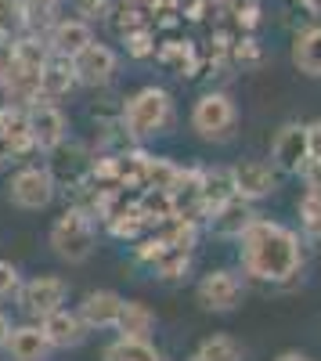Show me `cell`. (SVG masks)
<instances>
[{"mask_svg":"<svg viewBox=\"0 0 321 361\" xmlns=\"http://www.w3.org/2000/svg\"><path fill=\"white\" fill-rule=\"evenodd\" d=\"M191 361H210V357H202V354H195V357H191Z\"/></svg>","mask_w":321,"mask_h":361,"instance_id":"45","label":"cell"},{"mask_svg":"<svg viewBox=\"0 0 321 361\" xmlns=\"http://www.w3.org/2000/svg\"><path fill=\"white\" fill-rule=\"evenodd\" d=\"M235 58H239V62H260V51H256L253 40H239L235 44Z\"/></svg>","mask_w":321,"mask_h":361,"instance_id":"40","label":"cell"},{"mask_svg":"<svg viewBox=\"0 0 321 361\" xmlns=\"http://www.w3.org/2000/svg\"><path fill=\"white\" fill-rule=\"evenodd\" d=\"M22 25V0H0V37H15Z\"/></svg>","mask_w":321,"mask_h":361,"instance_id":"35","label":"cell"},{"mask_svg":"<svg viewBox=\"0 0 321 361\" xmlns=\"http://www.w3.org/2000/svg\"><path fill=\"white\" fill-rule=\"evenodd\" d=\"M239 246H242V271L256 282H268V286L293 282L303 267L300 235L278 221L256 217L239 235Z\"/></svg>","mask_w":321,"mask_h":361,"instance_id":"1","label":"cell"},{"mask_svg":"<svg viewBox=\"0 0 321 361\" xmlns=\"http://www.w3.org/2000/svg\"><path fill=\"white\" fill-rule=\"evenodd\" d=\"M87 44H94L91 22H83V18H58V22L51 25V37H47L51 54L76 58V54H80Z\"/></svg>","mask_w":321,"mask_h":361,"instance_id":"16","label":"cell"},{"mask_svg":"<svg viewBox=\"0 0 321 361\" xmlns=\"http://www.w3.org/2000/svg\"><path fill=\"white\" fill-rule=\"evenodd\" d=\"M123 44H127V54H130V58H149V54H156V37H152L149 25H141V29H134V33H127Z\"/></svg>","mask_w":321,"mask_h":361,"instance_id":"33","label":"cell"},{"mask_svg":"<svg viewBox=\"0 0 321 361\" xmlns=\"http://www.w3.org/2000/svg\"><path fill=\"white\" fill-rule=\"evenodd\" d=\"M8 336H11V322H8V314H0V350L8 347Z\"/></svg>","mask_w":321,"mask_h":361,"instance_id":"42","label":"cell"},{"mask_svg":"<svg viewBox=\"0 0 321 361\" xmlns=\"http://www.w3.org/2000/svg\"><path fill=\"white\" fill-rule=\"evenodd\" d=\"M239 123V112H235V102L220 90H210V94H202L191 109V130L206 141H227L231 130Z\"/></svg>","mask_w":321,"mask_h":361,"instance_id":"4","label":"cell"},{"mask_svg":"<svg viewBox=\"0 0 321 361\" xmlns=\"http://www.w3.org/2000/svg\"><path fill=\"white\" fill-rule=\"evenodd\" d=\"M29 116V134H33V145L40 152H51L54 145L65 141V116L62 109H54L47 98H37L33 105L25 109Z\"/></svg>","mask_w":321,"mask_h":361,"instance_id":"12","label":"cell"},{"mask_svg":"<svg viewBox=\"0 0 321 361\" xmlns=\"http://www.w3.org/2000/svg\"><path fill=\"white\" fill-rule=\"evenodd\" d=\"M69 296V286L58 275H37L25 286H18V304L29 318H47L51 311H58Z\"/></svg>","mask_w":321,"mask_h":361,"instance_id":"5","label":"cell"},{"mask_svg":"<svg viewBox=\"0 0 321 361\" xmlns=\"http://www.w3.org/2000/svg\"><path fill=\"white\" fill-rule=\"evenodd\" d=\"M300 221H303V231L314 238V243H321V195L307 192L303 202H300Z\"/></svg>","mask_w":321,"mask_h":361,"instance_id":"32","label":"cell"},{"mask_svg":"<svg viewBox=\"0 0 321 361\" xmlns=\"http://www.w3.org/2000/svg\"><path fill=\"white\" fill-rule=\"evenodd\" d=\"M170 202H173V217L202 214V166L177 170V177L170 185Z\"/></svg>","mask_w":321,"mask_h":361,"instance_id":"17","label":"cell"},{"mask_svg":"<svg viewBox=\"0 0 321 361\" xmlns=\"http://www.w3.org/2000/svg\"><path fill=\"white\" fill-rule=\"evenodd\" d=\"M231 177H235V195H242L249 202L275 195L278 185H282V170L260 163V159H242L235 170H231Z\"/></svg>","mask_w":321,"mask_h":361,"instance_id":"10","label":"cell"},{"mask_svg":"<svg viewBox=\"0 0 321 361\" xmlns=\"http://www.w3.org/2000/svg\"><path fill=\"white\" fill-rule=\"evenodd\" d=\"M73 69H76V80L80 83H87V87H105L112 76H115V69H120V58H115V51L112 47H105V44H87L76 58H73Z\"/></svg>","mask_w":321,"mask_h":361,"instance_id":"13","label":"cell"},{"mask_svg":"<svg viewBox=\"0 0 321 361\" xmlns=\"http://www.w3.org/2000/svg\"><path fill=\"white\" fill-rule=\"evenodd\" d=\"M156 58L170 69V73H177V76H195L199 62H195V47L188 40H170L156 51Z\"/></svg>","mask_w":321,"mask_h":361,"instance_id":"26","label":"cell"},{"mask_svg":"<svg viewBox=\"0 0 321 361\" xmlns=\"http://www.w3.org/2000/svg\"><path fill=\"white\" fill-rule=\"evenodd\" d=\"M159 228H163V235H159L163 246H170V250H188V253H191L195 238H199L195 217H170V221L159 224Z\"/></svg>","mask_w":321,"mask_h":361,"instance_id":"27","label":"cell"},{"mask_svg":"<svg viewBox=\"0 0 321 361\" xmlns=\"http://www.w3.org/2000/svg\"><path fill=\"white\" fill-rule=\"evenodd\" d=\"M40 329H44V336L51 340V347H62V350H69V347H80L83 340H87V322L76 314V311H65V307H58V311H51L47 318H40Z\"/></svg>","mask_w":321,"mask_h":361,"instance_id":"14","label":"cell"},{"mask_svg":"<svg viewBox=\"0 0 321 361\" xmlns=\"http://www.w3.org/2000/svg\"><path fill=\"white\" fill-rule=\"evenodd\" d=\"M300 8H307L310 15H321V0H300Z\"/></svg>","mask_w":321,"mask_h":361,"instance_id":"43","label":"cell"},{"mask_svg":"<svg viewBox=\"0 0 321 361\" xmlns=\"http://www.w3.org/2000/svg\"><path fill=\"white\" fill-rule=\"evenodd\" d=\"M94 238H98L94 217L87 214V209L73 206V209H65V214L54 221V228H51V250H54L58 260H65V264H83L87 257L94 253Z\"/></svg>","mask_w":321,"mask_h":361,"instance_id":"3","label":"cell"},{"mask_svg":"<svg viewBox=\"0 0 321 361\" xmlns=\"http://www.w3.org/2000/svg\"><path fill=\"white\" fill-rule=\"evenodd\" d=\"M22 152H18V145L11 141V134L0 130V166H8V163H18Z\"/></svg>","mask_w":321,"mask_h":361,"instance_id":"38","label":"cell"},{"mask_svg":"<svg viewBox=\"0 0 321 361\" xmlns=\"http://www.w3.org/2000/svg\"><path fill=\"white\" fill-rule=\"evenodd\" d=\"M105 361H163V354L149 343V336H120L105 350Z\"/></svg>","mask_w":321,"mask_h":361,"instance_id":"24","label":"cell"},{"mask_svg":"<svg viewBox=\"0 0 321 361\" xmlns=\"http://www.w3.org/2000/svg\"><path fill=\"white\" fill-rule=\"evenodd\" d=\"M278 361H307L300 350H285V354H278Z\"/></svg>","mask_w":321,"mask_h":361,"instance_id":"44","label":"cell"},{"mask_svg":"<svg viewBox=\"0 0 321 361\" xmlns=\"http://www.w3.org/2000/svg\"><path fill=\"white\" fill-rule=\"evenodd\" d=\"M227 199H235V177H231V170H224V166L202 170V209L213 214Z\"/></svg>","mask_w":321,"mask_h":361,"instance_id":"22","label":"cell"},{"mask_svg":"<svg viewBox=\"0 0 321 361\" xmlns=\"http://www.w3.org/2000/svg\"><path fill=\"white\" fill-rule=\"evenodd\" d=\"M293 66L314 80H321V25H310L293 40Z\"/></svg>","mask_w":321,"mask_h":361,"instance_id":"21","label":"cell"},{"mask_svg":"<svg viewBox=\"0 0 321 361\" xmlns=\"http://www.w3.org/2000/svg\"><path fill=\"white\" fill-rule=\"evenodd\" d=\"M120 311H123V296L112 293V289H94L83 296L80 304V318L87 322V329H115L120 322Z\"/></svg>","mask_w":321,"mask_h":361,"instance_id":"15","label":"cell"},{"mask_svg":"<svg viewBox=\"0 0 321 361\" xmlns=\"http://www.w3.org/2000/svg\"><path fill=\"white\" fill-rule=\"evenodd\" d=\"M51 177H54V185H65V188H76V185H83L87 177L94 173V159H91V152H87L83 145H76V141H62V145H54L51 148Z\"/></svg>","mask_w":321,"mask_h":361,"instance_id":"8","label":"cell"},{"mask_svg":"<svg viewBox=\"0 0 321 361\" xmlns=\"http://www.w3.org/2000/svg\"><path fill=\"white\" fill-rule=\"evenodd\" d=\"M307 148H310V163H321V119L307 127Z\"/></svg>","mask_w":321,"mask_h":361,"instance_id":"39","label":"cell"},{"mask_svg":"<svg viewBox=\"0 0 321 361\" xmlns=\"http://www.w3.org/2000/svg\"><path fill=\"white\" fill-rule=\"evenodd\" d=\"M65 0H22V29L25 33H51V25L62 15Z\"/></svg>","mask_w":321,"mask_h":361,"instance_id":"23","label":"cell"},{"mask_svg":"<svg viewBox=\"0 0 321 361\" xmlns=\"http://www.w3.org/2000/svg\"><path fill=\"white\" fill-rule=\"evenodd\" d=\"M18 267L15 264H8V260H0V300L4 296H15L18 293Z\"/></svg>","mask_w":321,"mask_h":361,"instance_id":"37","label":"cell"},{"mask_svg":"<svg viewBox=\"0 0 321 361\" xmlns=\"http://www.w3.org/2000/svg\"><path fill=\"white\" fill-rule=\"evenodd\" d=\"M199 354L210 357V361H242V347L231 336H210L206 343L199 347Z\"/></svg>","mask_w":321,"mask_h":361,"instance_id":"31","label":"cell"},{"mask_svg":"<svg viewBox=\"0 0 321 361\" xmlns=\"http://www.w3.org/2000/svg\"><path fill=\"white\" fill-rule=\"evenodd\" d=\"M177 170H181V166H173L170 159H152V156H144V185H141V188H163V192H170Z\"/></svg>","mask_w":321,"mask_h":361,"instance_id":"30","label":"cell"},{"mask_svg":"<svg viewBox=\"0 0 321 361\" xmlns=\"http://www.w3.org/2000/svg\"><path fill=\"white\" fill-rule=\"evenodd\" d=\"M303 177H307V192H314V195H321V163H307V170H303Z\"/></svg>","mask_w":321,"mask_h":361,"instance_id":"41","label":"cell"},{"mask_svg":"<svg viewBox=\"0 0 321 361\" xmlns=\"http://www.w3.org/2000/svg\"><path fill=\"white\" fill-rule=\"evenodd\" d=\"M0 87H4V94L11 105H33L40 98V62H29V58H22L15 51L11 66L0 73Z\"/></svg>","mask_w":321,"mask_h":361,"instance_id":"9","label":"cell"},{"mask_svg":"<svg viewBox=\"0 0 321 361\" xmlns=\"http://www.w3.org/2000/svg\"><path fill=\"white\" fill-rule=\"evenodd\" d=\"M253 221H256L253 202L242 199V195H235V199H227L224 206H217L213 214H210V231H213L217 238H239Z\"/></svg>","mask_w":321,"mask_h":361,"instance_id":"18","label":"cell"},{"mask_svg":"<svg viewBox=\"0 0 321 361\" xmlns=\"http://www.w3.org/2000/svg\"><path fill=\"white\" fill-rule=\"evenodd\" d=\"M8 199L18 209H44V206H51V199H54V177H51V170H40V166L18 170L11 177V185H8Z\"/></svg>","mask_w":321,"mask_h":361,"instance_id":"7","label":"cell"},{"mask_svg":"<svg viewBox=\"0 0 321 361\" xmlns=\"http://www.w3.org/2000/svg\"><path fill=\"white\" fill-rule=\"evenodd\" d=\"M73 8L83 15V22H94V18H108L112 15L108 0H73Z\"/></svg>","mask_w":321,"mask_h":361,"instance_id":"36","label":"cell"},{"mask_svg":"<svg viewBox=\"0 0 321 361\" xmlns=\"http://www.w3.org/2000/svg\"><path fill=\"white\" fill-rule=\"evenodd\" d=\"M112 29H115V37H127V33H134V29H141L144 25V15L134 8V4H123V8H115L112 15Z\"/></svg>","mask_w":321,"mask_h":361,"instance_id":"34","label":"cell"},{"mask_svg":"<svg viewBox=\"0 0 321 361\" xmlns=\"http://www.w3.org/2000/svg\"><path fill=\"white\" fill-rule=\"evenodd\" d=\"M188 267H191L188 250H170V246H163V253H159L156 264H152V271H156L159 279H166V282L184 279V275H188Z\"/></svg>","mask_w":321,"mask_h":361,"instance_id":"29","label":"cell"},{"mask_svg":"<svg viewBox=\"0 0 321 361\" xmlns=\"http://www.w3.org/2000/svg\"><path fill=\"white\" fill-rule=\"evenodd\" d=\"M156 325V314L141 304V300H123V311H120V322H115V329H120V336H149Z\"/></svg>","mask_w":321,"mask_h":361,"instance_id":"25","label":"cell"},{"mask_svg":"<svg viewBox=\"0 0 321 361\" xmlns=\"http://www.w3.org/2000/svg\"><path fill=\"white\" fill-rule=\"evenodd\" d=\"M271 159L282 173H303L310 163V148H307V127L303 123H285L271 145Z\"/></svg>","mask_w":321,"mask_h":361,"instance_id":"11","label":"cell"},{"mask_svg":"<svg viewBox=\"0 0 321 361\" xmlns=\"http://www.w3.org/2000/svg\"><path fill=\"white\" fill-rule=\"evenodd\" d=\"M195 300L202 311H213V314H227L239 307L242 300V279L235 271H213L195 286Z\"/></svg>","mask_w":321,"mask_h":361,"instance_id":"6","label":"cell"},{"mask_svg":"<svg viewBox=\"0 0 321 361\" xmlns=\"http://www.w3.org/2000/svg\"><path fill=\"white\" fill-rule=\"evenodd\" d=\"M137 206H141V214H144V224H166L170 217H173V202H170V192H163V188H144V195L137 199Z\"/></svg>","mask_w":321,"mask_h":361,"instance_id":"28","label":"cell"},{"mask_svg":"<svg viewBox=\"0 0 321 361\" xmlns=\"http://www.w3.org/2000/svg\"><path fill=\"white\" fill-rule=\"evenodd\" d=\"M76 69H73V58H62V54H47V62L40 66V98L54 102L69 94L76 87Z\"/></svg>","mask_w":321,"mask_h":361,"instance_id":"20","label":"cell"},{"mask_svg":"<svg viewBox=\"0 0 321 361\" xmlns=\"http://www.w3.org/2000/svg\"><path fill=\"white\" fill-rule=\"evenodd\" d=\"M173 123V98L166 94L163 87H144L127 102L123 109V134L134 141L144 137H159L166 134Z\"/></svg>","mask_w":321,"mask_h":361,"instance_id":"2","label":"cell"},{"mask_svg":"<svg viewBox=\"0 0 321 361\" xmlns=\"http://www.w3.org/2000/svg\"><path fill=\"white\" fill-rule=\"evenodd\" d=\"M4 350L11 354V361H47L54 347L44 336L40 325H18V329H11Z\"/></svg>","mask_w":321,"mask_h":361,"instance_id":"19","label":"cell"}]
</instances>
